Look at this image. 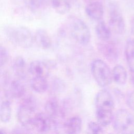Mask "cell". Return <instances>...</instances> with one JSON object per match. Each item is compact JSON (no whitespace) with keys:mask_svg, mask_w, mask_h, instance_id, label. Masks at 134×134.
<instances>
[{"mask_svg":"<svg viewBox=\"0 0 134 134\" xmlns=\"http://www.w3.org/2000/svg\"><path fill=\"white\" fill-rule=\"evenodd\" d=\"M59 127L58 120L49 117L45 113H36L30 126V131L34 130L40 133H47L57 130Z\"/></svg>","mask_w":134,"mask_h":134,"instance_id":"cell-6","label":"cell"},{"mask_svg":"<svg viewBox=\"0 0 134 134\" xmlns=\"http://www.w3.org/2000/svg\"><path fill=\"white\" fill-rule=\"evenodd\" d=\"M30 86L35 92L38 93H43L48 89L49 84L47 78L34 76L30 80Z\"/></svg>","mask_w":134,"mask_h":134,"instance_id":"cell-19","label":"cell"},{"mask_svg":"<svg viewBox=\"0 0 134 134\" xmlns=\"http://www.w3.org/2000/svg\"><path fill=\"white\" fill-rule=\"evenodd\" d=\"M50 2V0H29L28 5L32 10L41 9Z\"/></svg>","mask_w":134,"mask_h":134,"instance_id":"cell-25","label":"cell"},{"mask_svg":"<svg viewBox=\"0 0 134 134\" xmlns=\"http://www.w3.org/2000/svg\"><path fill=\"white\" fill-rule=\"evenodd\" d=\"M64 132L69 134H76L81 132L82 120L79 116H74L66 119L63 124Z\"/></svg>","mask_w":134,"mask_h":134,"instance_id":"cell-12","label":"cell"},{"mask_svg":"<svg viewBox=\"0 0 134 134\" xmlns=\"http://www.w3.org/2000/svg\"><path fill=\"white\" fill-rule=\"evenodd\" d=\"M50 3L54 10L60 15L67 14L72 6L69 0H50Z\"/></svg>","mask_w":134,"mask_h":134,"instance_id":"cell-21","label":"cell"},{"mask_svg":"<svg viewBox=\"0 0 134 134\" xmlns=\"http://www.w3.org/2000/svg\"><path fill=\"white\" fill-rule=\"evenodd\" d=\"M28 71L34 76L47 78L49 75L50 69L44 61L34 60L29 64Z\"/></svg>","mask_w":134,"mask_h":134,"instance_id":"cell-11","label":"cell"},{"mask_svg":"<svg viewBox=\"0 0 134 134\" xmlns=\"http://www.w3.org/2000/svg\"><path fill=\"white\" fill-rule=\"evenodd\" d=\"M95 32L100 41H106L110 39L111 34L109 26L102 19L98 21L95 26Z\"/></svg>","mask_w":134,"mask_h":134,"instance_id":"cell-18","label":"cell"},{"mask_svg":"<svg viewBox=\"0 0 134 134\" xmlns=\"http://www.w3.org/2000/svg\"><path fill=\"white\" fill-rule=\"evenodd\" d=\"M7 132L6 131L5 129L3 128H0V134H4V133H7Z\"/></svg>","mask_w":134,"mask_h":134,"instance_id":"cell-33","label":"cell"},{"mask_svg":"<svg viewBox=\"0 0 134 134\" xmlns=\"http://www.w3.org/2000/svg\"><path fill=\"white\" fill-rule=\"evenodd\" d=\"M1 86H0V97H1Z\"/></svg>","mask_w":134,"mask_h":134,"instance_id":"cell-34","label":"cell"},{"mask_svg":"<svg viewBox=\"0 0 134 134\" xmlns=\"http://www.w3.org/2000/svg\"><path fill=\"white\" fill-rule=\"evenodd\" d=\"M13 70L15 74L20 79H25L27 75L26 62L21 56L16 57L13 62Z\"/></svg>","mask_w":134,"mask_h":134,"instance_id":"cell-17","label":"cell"},{"mask_svg":"<svg viewBox=\"0 0 134 134\" xmlns=\"http://www.w3.org/2000/svg\"><path fill=\"white\" fill-rule=\"evenodd\" d=\"M108 25L111 32L119 35L125 33L126 26L125 20L119 5L115 2L108 4Z\"/></svg>","mask_w":134,"mask_h":134,"instance_id":"cell-5","label":"cell"},{"mask_svg":"<svg viewBox=\"0 0 134 134\" xmlns=\"http://www.w3.org/2000/svg\"><path fill=\"white\" fill-rule=\"evenodd\" d=\"M44 113L50 118L57 120L60 117V104L54 96L50 97L44 105Z\"/></svg>","mask_w":134,"mask_h":134,"instance_id":"cell-13","label":"cell"},{"mask_svg":"<svg viewBox=\"0 0 134 134\" xmlns=\"http://www.w3.org/2000/svg\"><path fill=\"white\" fill-rule=\"evenodd\" d=\"M125 55L130 71L134 72V39H129L127 41Z\"/></svg>","mask_w":134,"mask_h":134,"instance_id":"cell-20","label":"cell"},{"mask_svg":"<svg viewBox=\"0 0 134 134\" xmlns=\"http://www.w3.org/2000/svg\"><path fill=\"white\" fill-rule=\"evenodd\" d=\"M91 71L94 79L99 86L105 87L111 83V70L104 61L99 59L93 60L91 63Z\"/></svg>","mask_w":134,"mask_h":134,"instance_id":"cell-4","label":"cell"},{"mask_svg":"<svg viewBox=\"0 0 134 134\" xmlns=\"http://www.w3.org/2000/svg\"><path fill=\"white\" fill-rule=\"evenodd\" d=\"M112 80L117 84L125 85L128 79V74L126 69L120 64L116 65L111 70Z\"/></svg>","mask_w":134,"mask_h":134,"instance_id":"cell-16","label":"cell"},{"mask_svg":"<svg viewBox=\"0 0 134 134\" xmlns=\"http://www.w3.org/2000/svg\"><path fill=\"white\" fill-rule=\"evenodd\" d=\"M36 110L20 104L17 110V118L20 125L30 131V126L36 116Z\"/></svg>","mask_w":134,"mask_h":134,"instance_id":"cell-9","label":"cell"},{"mask_svg":"<svg viewBox=\"0 0 134 134\" xmlns=\"http://www.w3.org/2000/svg\"><path fill=\"white\" fill-rule=\"evenodd\" d=\"M126 104L130 109L134 111V90L128 94L126 97Z\"/></svg>","mask_w":134,"mask_h":134,"instance_id":"cell-28","label":"cell"},{"mask_svg":"<svg viewBox=\"0 0 134 134\" xmlns=\"http://www.w3.org/2000/svg\"><path fill=\"white\" fill-rule=\"evenodd\" d=\"M25 96V95H24ZM22 101L20 104L29 107L35 110H36L38 107V102L35 97L33 95H27L25 97H23Z\"/></svg>","mask_w":134,"mask_h":134,"instance_id":"cell-23","label":"cell"},{"mask_svg":"<svg viewBox=\"0 0 134 134\" xmlns=\"http://www.w3.org/2000/svg\"><path fill=\"white\" fill-rule=\"evenodd\" d=\"M103 127L97 121H91L87 124V130L93 134L102 133L104 132Z\"/></svg>","mask_w":134,"mask_h":134,"instance_id":"cell-24","label":"cell"},{"mask_svg":"<svg viewBox=\"0 0 134 134\" xmlns=\"http://www.w3.org/2000/svg\"><path fill=\"white\" fill-rule=\"evenodd\" d=\"M9 53L6 48L0 44V67H3L8 62Z\"/></svg>","mask_w":134,"mask_h":134,"instance_id":"cell-27","label":"cell"},{"mask_svg":"<svg viewBox=\"0 0 134 134\" xmlns=\"http://www.w3.org/2000/svg\"><path fill=\"white\" fill-rule=\"evenodd\" d=\"M12 116L11 103L9 100H4L0 104V120L4 123L8 122Z\"/></svg>","mask_w":134,"mask_h":134,"instance_id":"cell-22","label":"cell"},{"mask_svg":"<svg viewBox=\"0 0 134 134\" xmlns=\"http://www.w3.org/2000/svg\"><path fill=\"white\" fill-rule=\"evenodd\" d=\"M84 1L86 3V4L92 3V2H102L103 3V2L105 1V0H84Z\"/></svg>","mask_w":134,"mask_h":134,"instance_id":"cell-32","label":"cell"},{"mask_svg":"<svg viewBox=\"0 0 134 134\" xmlns=\"http://www.w3.org/2000/svg\"><path fill=\"white\" fill-rule=\"evenodd\" d=\"M4 32L10 41L20 47L29 48L34 42V35L26 27L7 26L4 28Z\"/></svg>","mask_w":134,"mask_h":134,"instance_id":"cell-1","label":"cell"},{"mask_svg":"<svg viewBox=\"0 0 134 134\" xmlns=\"http://www.w3.org/2000/svg\"><path fill=\"white\" fill-rule=\"evenodd\" d=\"M51 88L54 93H60L64 88L63 82L59 78H54L51 83Z\"/></svg>","mask_w":134,"mask_h":134,"instance_id":"cell-26","label":"cell"},{"mask_svg":"<svg viewBox=\"0 0 134 134\" xmlns=\"http://www.w3.org/2000/svg\"><path fill=\"white\" fill-rule=\"evenodd\" d=\"M85 12L90 18L98 21L102 19L104 16L103 4L99 2L87 3L85 7Z\"/></svg>","mask_w":134,"mask_h":134,"instance_id":"cell-10","label":"cell"},{"mask_svg":"<svg viewBox=\"0 0 134 134\" xmlns=\"http://www.w3.org/2000/svg\"><path fill=\"white\" fill-rule=\"evenodd\" d=\"M66 25L70 35L76 42L84 46L90 42L91 31L83 20L75 16H70L68 19Z\"/></svg>","mask_w":134,"mask_h":134,"instance_id":"cell-2","label":"cell"},{"mask_svg":"<svg viewBox=\"0 0 134 134\" xmlns=\"http://www.w3.org/2000/svg\"><path fill=\"white\" fill-rule=\"evenodd\" d=\"M98 51L109 62H115L119 58L120 49L117 43L110 39L100 41L97 45Z\"/></svg>","mask_w":134,"mask_h":134,"instance_id":"cell-8","label":"cell"},{"mask_svg":"<svg viewBox=\"0 0 134 134\" xmlns=\"http://www.w3.org/2000/svg\"><path fill=\"white\" fill-rule=\"evenodd\" d=\"M129 81L131 85L134 88V72L130 71V74L129 76Z\"/></svg>","mask_w":134,"mask_h":134,"instance_id":"cell-30","label":"cell"},{"mask_svg":"<svg viewBox=\"0 0 134 134\" xmlns=\"http://www.w3.org/2000/svg\"><path fill=\"white\" fill-rule=\"evenodd\" d=\"M96 113H113L114 100L111 93L105 89L99 91L95 98Z\"/></svg>","mask_w":134,"mask_h":134,"instance_id":"cell-7","label":"cell"},{"mask_svg":"<svg viewBox=\"0 0 134 134\" xmlns=\"http://www.w3.org/2000/svg\"><path fill=\"white\" fill-rule=\"evenodd\" d=\"M13 133H28L30 132L28 129H27L24 127L22 126V127H16L14 129H13V131H12Z\"/></svg>","mask_w":134,"mask_h":134,"instance_id":"cell-29","label":"cell"},{"mask_svg":"<svg viewBox=\"0 0 134 134\" xmlns=\"http://www.w3.org/2000/svg\"><path fill=\"white\" fill-rule=\"evenodd\" d=\"M130 29L131 33L134 36V16H132L130 20Z\"/></svg>","mask_w":134,"mask_h":134,"instance_id":"cell-31","label":"cell"},{"mask_svg":"<svg viewBox=\"0 0 134 134\" xmlns=\"http://www.w3.org/2000/svg\"><path fill=\"white\" fill-rule=\"evenodd\" d=\"M111 122L114 130L118 133H134V115L127 109L118 110Z\"/></svg>","mask_w":134,"mask_h":134,"instance_id":"cell-3","label":"cell"},{"mask_svg":"<svg viewBox=\"0 0 134 134\" xmlns=\"http://www.w3.org/2000/svg\"><path fill=\"white\" fill-rule=\"evenodd\" d=\"M26 89L24 84L18 80L10 82L8 88L6 90V94L14 98H20L24 96Z\"/></svg>","mask_w":134,"mask_h":134,"instance_id":"cell-15","label":"cell"},{"mask_svg":"<svg viewBox=\"0 0 134 134\" xmlns=\"http://www.w3.org/2000/svg\"><path fill=\"white\" fill-rule=\"evenodd\" d=\"M34 42L43 50L49 49L52 46V40L48 32L44 29H37L34 35Z\"/></svg>","mask_w":134,"mask_h":134,"instance_id":"cell-14","label":"cell"}]
</instances>
